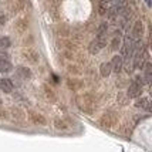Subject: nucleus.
Returning a JSON list of instances; mask_svg holds the SVG:
<instances>
[{
  "label": "nucleus",
  "instance_id": "nucleus-1",
  "mask_svg": "<svg viewBox=\"0 0 152 152\" xmlns=\"http://www.w3.org/2000/svg\"><path fill=\"white\" fill-rule=\"evenodd\" d=\"M107 33H108V24L107 23H102L98 28V33H97V37L91 41L90 44V53L91 54H97L99 53L107 44Z\"/></svg>",
  "mask_w": 152,
  "mask_h": 152
},
{
  "label": "nucleus",
  "instance_id": "nucleus-2",
  "mask_svg": "<svg viewBox=\"0 0 152 152\" xmlns=\"http://www.w3.org/2000/svg\"><path fill=\"white\" fill-rule=\"evenodd\" d=\"M141 93H142V78L137 77L132 81V84L128 87V97L129 98H137V97L141 95Z\"/></svg>",
  "mask_w": 152,
  "mask_h": 152
},
{
  "label": "nucleus",
  "instance_id": "nucleus-3",
  "mask_svg": "<svg viewBox=\"0 0 152 152\" xmlns=\"http://www.w3.org/2000/svg\"><path fill=\"white\" fill-rule=\"evenodd\" d=\"M142 33H144V26H142V23L141 21H137L135 24H134L132 30H131V37H132L135 41H138V40H141V37H142Z\"/></svg>",
  "mask_w": 152,
  "mask_h": 152
},
{
  "label": "nucleus",
  "instance_id": "nucleus-4",
  "mask_svg": "<svg viewBox=\"0 0 152 152\" xmlns=\"http://www.w3.org/2000/svg\"><path fill=\"white\" fill-rule=\"evenodd\" d=\"M111 67H113V71L119 73L122 70V67H124V58H122V56H114L113 61H111Z\"/></svg>",
  "mask_w": 152,
  "mask_h": 152
},
{
  "label": "nucleus",
  "instance_id": "nucleus-5",
  "mask_svg": "<svg viewBox=\"0 0 152 152\" xmlns=\"http://www.w3.org/2000/svg\"><path fill=\"white\" fill-rule=\"evenodd\" d=\"M10 71H12L10 60L4 56H0V73H10Z\"/></svg>",
  "mask_w": 152,
  "mask_h": 152
},
{
  "label": "nucleus",
  "instance_id": "nucleus-6",
  "mask_svg": "<svg viewBox=\"0 0 152 152\" xmlns=\"http://www.w3.org/2000/svg\"><path fill=\"white\" fill-rule=\"evenodd\" d=\"M13 81L10 78H1L0 80V90L4 91V93H12L13 91Z\"/></svg>",
  "mask_w": 152,
  "mask_h": 152
},
{
  "label": "nucleus",
  "instance_id": "nucleus-7",
  "mask_svg": "<svg viewBox=\"0 0 152 152\" xmlns=\"http://www.w3.org/2000/svg\"><path fill=\"white\" fill-rule=\"evenodd\" d=\"M135 107H137V108H142V110L149 111V110H151V102H149V98L142 97L141 99H138V101L135 102Z\"/></svg>",
  "mask_w": 152,
  "mask_h": 152
},
{
  "label": "nucleus",
  "instance_id": "nucleus-8",
  "mask_svg": "<svg viewBox=\"0 0 152 152\" xmlns=\"http://www.w3.org/2000/svg\"><path fill=\"white\" fill-rule=\"evenodd\" d=\"M99 71H101V75L102 77H108L111 71H113V67H111V63H102L101 67H99Z\"/></svg>",
  "mask_w": 152,
  "mask_h": 152
},
{
  "label": "nucleus",
  "instance_id": "nucleus-9",
  "mask_svg": "<svg viewBox=\"0 0 152 152\" xmlns=\"http://www.w3.org/2000/svg\"><path fill=\"white\" fill-rule=\"evenodd\" d=\"M152 80V66L151 63H145V83L146 84H149Z\"/></svg>",
  "mask_w": 152,
  "mask_h": 152
},
{
  "label": "nucleus",
  "instance_id": "nucleus-10",
  "mask_svg": "<svg viewBox=\"0 0 152 152\" xmlns=\"http://www.w3.org/2000/svg\"><path fill=\"white\" fill-rule=\"evenodd\" d=\"M119 44H121V34H115L114 36V39H113V43H111V50H118V47H119Z\"/></svg>",
  "mask_w": 152,
  "mask_h": 152
},
{
  "label": "nucleus",
  "instance_id": "nucleus-11",
  "mask_svg": "<svg viewBox=\"0 0 152 152\" xmlns=\"http://www.w3.org/2000/svg\"><path fill=\"white\" fill-rule=\"evenodd\" d=\"M17 74L21 75L23 78H28V77H30V70H28V68H23V67H20L19 71H17Z\"/></svg>",
  "mask_w": 152,
  "mask_h": 152
},
{
  "label": "nucleus",
  "instance_id": "nucleus-12",
  "mask_svg": "<svg viewBox=\"0 0 152 152\" xmlns=\"http://www.w3.org/2000/svg\"><path fill=\"white\" fill-rule=\"evenodd\" d=\"M10 46V39L9 37H1L0 39V48H7Z\"/></svg>",
  "mask_w": 152,
  "mask_h": 152
},
{
  "label": "nucleus",
  "instance_id": "nucleus-13",
  "mask_svg": "<svg viewBox=\"0 0 152 152\" xmlns=\"http://www.w3.org/2000/svg\"><path fill=\"white\" fill-rule=\"evenodd\" d=\"M0 105H1V99H0Z\"/></svg>",
  "mask_w": 152,
  "mask_h": 152
}]
</instances>
